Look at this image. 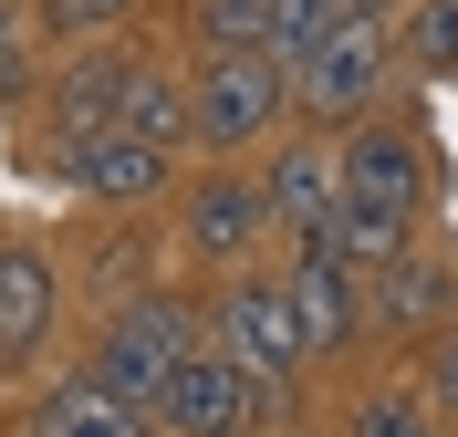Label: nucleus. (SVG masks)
I'll return each mask as SVG.
<instances>
[{"label":"nucleus","instance_id":"obj_10","mask_svg":"<svg viewBox=\"0 0 458 437\" xmlns=\"http://www.w3.org/2000/svg\"><path fill=\"white\" fill-rule=\"evenodd\" d=\"M260 188H271V219H282V240L302 250V240L334 230V208H344V146L323 136H292L271 167H260Z\"/></svg>","mask_w":458,"mask_h":437},{"label":"nucleus","instance_id":"obj_18","mask_svg":"<svg viewBox=\"0 0 458 437\" xmlns=\"http://www.w3.org/2000/svg\"><path fill=\"white\" fill-rule=\"evenodd\" d=\"M344 21H354V0H271V63H282V73H302V63H313Z\"/></svg>","mask_w":458,"mask_h":437},{"label":"nucleus","instance_id":"obj_8","mask_svg":"<svg viewBox=\"0 0 458 437\" xmlns=\"http://www.w3.org/2000/svg\"><path fill=\"white\" fill-rule=\"evenodd\" d=\"M344 208L417 219V208H428V146L406 136V125H354V136H344Z\"/></svg>","mask_w":458,"mask_h":437},{"label":"nucleus","instance_id":"obj_2","mask_svg":"<svg viewBox=\"0 0 458 437\" xmlns=\"http://www.w3.org/2000/svg\"><path fill=\"white\" fill-rule=\"evenodd\" d=\"M208 344H219L260 396H292V375L313 365V333H302V313H292L282 271H229V291L208 302Z\"/></svg>","mask_w":458,"mask_h":437},{"label":"nucleus","instance_id":"obj_11","mask_svg":"<svg viewBox=\"0 0 458 437\" xmlns=\"http://www.w3.org/2000/svg\"><path fill=\"white\" fill-rule=\"evenodd\" d=\"M53 323H63V282L42 261V240H0V375L53 344Z\"/></svg>","mask_w":458,"mask_h":437},{"label":"nucleus","instance_id":"obj_1","mask_svg":"<svg viewBox=\"0 0 458 437\" xmlns=\"http://www.w3.org/2000/svg\"><path fill=\"white\" fill-rule=\"evenodd\" d=\"M199 313L177 302V291H125V302H105V323H94V354L84 375L105 385V396H125V407H157L167 396V375L199 354Z\"/></svg>","mask_w":458,"mask_h":437},{"label":"nucleus","instance_id":"obj_7","mask_svg":"<svg viewBox=\"0 0 458 437\" xmlns=\"http://www.w3.org/2000/svg\"><path fill=\"white\" fill-rule=\"evenodd\" d=\"M282 291H292V313H302V333H313V354H344L354 333H375V282L344 271L334 250H292Z\"/></svg>","mask_w":458,"mask_h":437},{"label":"nucleus","instance_id":"obj_24","mask_svg":"<svg viewBox=\"0 0 458 437\" xmlns=\"http://www.w3.org/2000/svg\"><path fill=\"white\" fill-rule=\"evenodd\" d=\"M354 11H365V21H386V0H354Z\"/></svg>","mask_w":458,"mask_h":437},{"label":"nucleus","instance_id":"obj_20","mask_svg":"<svg viewBox=\"0 0 458 437\" xmlns=\"http://www.w3.org/2000/svg\"><path fill=\"white\" fill-rule=\"evenodd\" d=\"M208 53H271V0H199Z\"/></svg>","mask_w":458,"mask_h":437},{"label":"nucleus","instance_id":"obj_9","mask_svg":"<svg viewBox=\"0 0 458 437\" xmlns=\"http://www.w3.org/2000/svg\"><path fill=\"white\" fill-rule=\"evenodd\" d=\"M177 156H157V146H136L125 125H105V136H53V177L63 188H84V198H114V208H136L167 188Z\"/></svg>","mask_w":458,"mask_h":437},{"label":"nucleus","instance_id":"obj_3","mask_svg":"<svg viewBox=\"0 0 458 437\" xmlns=\"http://www.w3.org/2000/svg\"><path fill=\"white\" fill-rule=\"evenodd\" d=\"M282 94H292V73L271 53H199V73H188V146L229 156V146L271 136L282 125Z\"/></svg>","mask_w":458,"mask_h":437},{"label":"nucleus","instance_id":"obj_16","mask_svg":"<svg viewBox=\"0 0 458 437\" xmlns=\"http://www.w3.org/2000/svg\"><path fill=\"white\" fill-rule=\"evenodd\" d=\"M125 136L157 146V156H177L188 146V84H177L167 63H136V94H125Z\"/></svg>","mask_w":458,"mask_h":437},{"label":"nucleus","instance_id":"obj_12","mask_svg":"<svg viewBox=\"0 0 458 437\" xmlns=\"http://www.w3.org/2000/svg\"><path fill=\"white\" fill-rule=\"evenodd\" d=\"M125 94H136V53H73L53 73V136H105V125H125Z\"/></svg>","mask_w":458,"mask_h":437},{"label":"nucleus","instance_id":"obj_21","mask_svg":"<svg viewBox=\"0 0 458 437\" xmlns=\"http://www.w3.org/2000/svg\"><path fill=\"white\" fill-rule=\"evenodd\" d=\"M21 94H31V11L0 0V105H21Z\"/></svg>","mask_w":458,"mask_h":437},{"label":"nucleus","instance_id":"obj_22","mask_svg":"<svg viewBox=\"0 0 458 437\" xmlns=\"http://www.w3.org/2000/svg\"><path fill=\"white\" fill-rule=\"evenodd\" d=\"M125 11H136V0H42V31H73V42L94 53V31L125 21Z\"/></svg>","mask_w":458,"mask_h":437},{"label":"nucleus","instance_id":"obj_13","mask_svg":"<svg viewBox=\"0 0 458 437\" xmlns=\"http://www.w3.org/2000/svg\"><path fill=\"white\" fill-rule=\"evenodd\" d=\"M458 302V261L448 250H406L386 282H375V333H437Z\"/></svg>","mask_w":458,"mask_h":437},{"label":"nucleus","instance_id":"obj_5","mask_svg":"<svg viewBox=\"0 0 458 437\" xmlns=\"http://www.w3.org/2000/svg\"><path fill=\"white\" fill-rule=\"evenodd\" d=\"M146 416H157V437H260V427H271V396H260L219 344H199Z\"/></svg>","mask_w":458,"mask_h":437},{"label":"nucleus","instance_id":"obj_19","mask_svg":"<svg viewBox=\"0 0 458 437\" xmlns=\"http://www.w3.org/2000/svg\"><path fill=\"white\" fill-rule=\"evenodd\" d=\"M344 437H448V416L428 407V385H375V396H354Z\"/></svg>","mask_w":458,"mask_h":437},{"label":"nucleus","instance_id":"obj_14","mask_svg":"<svg viewBox=\"0 0 458 437\" xmlns=\"http://www.w3.org/2000/svg\"><path fill=\"white\" fill-rule=\"evenodd\" d=\"M21 437H157V416L146 407H125V396H105L94 375H63L42 407H31V427Z\"/></svg>","mask_w":458,"mask_h":437},{"label":"nucleus","instance_id":"obj_15","mask_svg":"<svg viewBox=\"0 0 458 437\" xmlns=\"http://www.w3.org/2000/svg\"><path fill=\"white\" fill-rule=\"evenodd\" d=\"M302 250H334L344 271L386 282V271L417 250V219H386V208H334V230H323V240H302Z\"/></svg>","mask_w":458,"mask_h":437},{"label":"nucleus","instance_id":"obj_4","mask_svg":"<svg viewBox=\"0 0 458 437\" xmlns=\"http://www.w3.org/2000/svg\"><path fill=\"white\" fill-rule=\"evenodd\" d=\"M396 73H406V63H396V31L354 11V21L292 73V105H302L313 125H375V94L396 84Z\"/></svg>","mask_w":458,"mask_h":437},{"label":"nucleus","instance_id":"obj_23","mask_svg":"<svg viewBox=\"0 0 458 437\" xmlns=\"http://www.w3.org/2000/svg\"><path fill=\"white\" fill-rule=\"evenodd\" d=\"M428 407H437V416L458 427V323L437 333V354H428Z\"/></svg>","mask_w":458,"mask_h":437},{"label":"nucleus","instance_id":"obj_17","mask_svg":"<svg viewBox=\"0 0 458 437\" xmlns=\"http://www.w3.org/2000/svg\"><path fill=\"white\" fill-rule=\"evenodd\" d=\"M396 63H406V73H428V84H448V73H458V0H406Z\"/></svg>","mask_w":458,"mask_h":437},{"label":"nucleus","instance_id":"obj_6","mask_svg":"<svg viewBox=\"0 0 458 437\" xmlns=\"http://www.w3.org/2000/svg\"><path fill=\"white\" fill-rule=\"evenodd\" d=\"M271 230H282V219H271V188H260V177H229V167H208L199 188H188V208H177V240H188L208 271H250Z\"/></svg>","mask_w":458,"mask_h":437}]
</instances>
